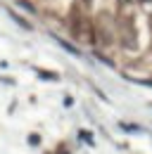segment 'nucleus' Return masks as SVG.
I'll list each match as a JSON object with an SVG mask.
<instances>
[{
	"instance_id": "obj_1",
	"label": "nucleus",
	"mask_w": 152,
	"mask_h": 154,
	"mask_svg": "<svg viewBox=\"0 0 152 154\" xmlns=\"http://www.w3.org/2000/svg\"><path fill=\"white\" fill-rule=\"evenodd\" d=\"M140 2H152V0H140Z\"/></svg>"
}]
</instances>
